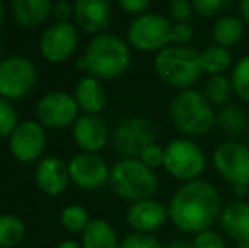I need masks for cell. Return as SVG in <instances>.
<instances>
[{"instance_id": "cell-1", "label": "cell", "mask_w": 249, "mask_h": 248, "mask_svg": "<svg viewBox=\"0 0 249 248\" xmlns=\"http://www.w3.org/2000/svg\"><path fill=\"white\" fill-rule=\"evenodd\" d=\"M222 199L205 180H192L175 192L168 204V218L183 233H202L220 218Z\"/></svg>"}, {"instance_id": "cell-2", "label": "cell", "mask_w": 249, "mask_h": 248, "mask_svg": "<svg viewBox=\"0 0 249 248\" xmlns=\"http://www.w3.org/2000/svg\"><path fill=\"white\" fill-rule=\"evenodd\" d=\"M76 66L97 80H115L131 66V50L117 34H99L76 60Z\"/></svg>"}, {"instance_id": "cell-3", "label": "cell", "mask_w": 249, "mask_h": 248, "mask_svg": "<svg viewBox=\"0 0 249 248\" xmlns=\"http://www.w3.org/2000/svg\"><path fill=\"white\" fill-rule=\"evenodd\" d=\"M154 70L166 85L187 90L203 73L200 51L188 46L170 44L156 55Z\"/></svg>"}, {"instance_id": "cell-4", "label": "cell", "mask_w": 249, "mask_h": 248, "mask_svg": "<svg viewBox=\"0 0 249 248\" xmlns=\"http://www.w3.org/2000/svg\"><path fill=\"white\" fill-rule=\"evenodd\" d=\"M112 191L132 204L151 199L158 191V177L139 158H124L115 163L108 179Z\"/></svg>"}, {"instance_id": "cell-5", "label": "cell", "mask_w": 249, "mask_h": 248, "mask_svg": "<svg viewBox=\"0 0 249 248\" xmlns=\"http://www.w3.org/2000/svg\"><path fill=\"white\" fill-rule=\"evenodd\" d=\"M175 128L188 136H203L213 128L217 117L205 95L187 89L180 92L170 106Z\"/></svg>"}, {"instance_id": "cell-6", "label": "cell", "mask_w": 249, "mask_h": 248, "mask_svg": "<svg viewBox=\"0 0 249 248\" xmlns=\"http://www.w3.org/2000/svg\"><path fill=\"white\" fill-rule=\"evenodd\" d=\"M173 24L161 14L148 12L134 17L127 27V41L139 51H158L170 46Z\"/></svg>"}, {"instance_id": "cell-7", "label": "cell", "mask_w": 249, "mask_h": 248, "mask_svg": "<svg viewBox=\"0 0 249 248\" xmlns=\"http://www.w3.org/2000/svg\"><path fill=\"white\" fill-rule=\"evenodd\" d=\"M37 83V68L33 60L14 55L0 61V97L17 100L27 97Z\"/></svg>"}, {"instance_id": "cell-8", "label": "cell", "mask_w": 249, "mask_h": 248, "mask_svg": "<svg viewBox=\"0 0 249 248\" xmlns=\"http://www.w3.org/2000/svg\"><path fill=\"white\" fill-rule=\"evenodd\" d=\"M163 165L175 179L192 182L205 170V155L192 139H173L164 148Z\"/></svg>"}, {"instance_id": "cell-9", "label": "cell", "mask_w": 249, "mask_h": 248, "mask_svg": "<svg viewBox=\"0 0 249 248\" xmlns=\"http://www.w3.org/2000/svg\"><path fill=\"white\" fill-rule=\"evenodd\" d=\"M78 104L75 95L61 90H54L43 95L36 104L37 123L43 128L63 129L73 126L78 119Z\"/></svg>"}, {"instance_id": "cell-10", "label": "cell", "mask_w": 249, "mask_h": 248, "mask_svg": "<svg viewBox=\"0 0 249 248\" xmlns=\"http://www.w3.org/2000/svg\"><path fill=\"white\" fill-rule=\"evenodd\" d=\"M156 129L151 121L144 117H129L124 119L114 131V148L125 158L141 156L148 146L154 145Z\"/></svg>"}, {"instance_id": "cell-11", "label": "cell", "mask_w": 249, "mask_h": 248, "mask_svg": "<svg viewBox=\"0 0 249 248\" xmlns=\"http://www.w3.org/2000/svg\"><path fill=\"white\" fill-rule=\"evenodd\" d=\"M213 167L232 187H249V148L224 141L213 152Z\"/></svg>"}, {"instance_id": "cell-12", "label": "cell", "mask_w": 249, "mask_h": 248, "mask_svg": "<svg viewBox=\"0 0 249 248\" xmlns=\"http://www.w3.org/2000/svg\"><path fill=\"white\" fill-rule=\"evenodd\" d=\"M78 48V31L73 22H53L39 39V51L44 60L63 63Z\"/></svg>"}, {"instance_id": "cell-13", "label": "cell", "mask_w": 249, "mask_h": 248, "mask_svg": "<svg viewBox=\"0 0 249 248\" xmlns=\"http://www.w3.org/2000/svg\"><path fill=\"white\" fill-rule=\"evenodd\" d=\"M10 153L22 163H33L46 150V133L37 121L19 123L9 139Z\"/></svg>"}, {"instance_id": "cell-14", "label": "cell", "mask_w": 249, "mask_h": 248, "mask_svg": "<svg viewBox=\"0 0 249 248\" xmlns=\"http://www.w3.org/2000/svg\"><path fill=\"white\" fill-rule=\"evenodd\" d=\"M70 179L75 186L95 191L108 182L110 170H108L105 160L97 153H78L68 162Z\"/></svg>"}, {"instance_id": "cell-15", "label": "cell", "mask_w": 249, "mask_h": 248, "mask_svg": "<svg viewBox=\"0 0 249 248\" xmlns=\"http://www.w3.org/2000/svg\"><path fill=\"white\" fill-rule=\"evenodd\" d=\"M73 20L78 29L89 34H104L112 22V5L107 0H76Z\"/></svg>"}, {"instance_id": "cell-16", "label": "cell", "mask_w": 249, "mask_h": 248, "mask_svg": "<svg viewBox=\"0 0 249 248\" xmlns=\"http://www.w3.org/2000/svg\"><path fill=\"white\" fill-rule=\"evenodd\" d=\"M166 218L168 209L154 199L134 202L125 214L129 226L136 233H142V235H151L158 228H161L166 223Z\"/></svg>"}, {"instance_id": "cell-17", "label": "cell", "mask_w": 249, "mask_h": 248, "mask_svg": "<svg viewBox=\"0 0 249 248\" xmlns=\"http://www.w3.org/2000/svg\"><path fill=\"white\" fill-rule=\"evenodd\" d=\"M68 163H65L58 156H48L37 163L36 169V184L41 192L46 195L56 197L63 194L70 184Z\"/></svg>"}, {"instance_id": "cell-18", "label": "cell", "mask_w": 249, "mask_h": 248, "mask_svg": "<svg viewBox=\"0 0 249 248\" xmlns=\"http://www.w3.org/2000/svg\"><path fill=\"white\" fill-rule=\"evenodd\" d=\"M73 139L85 153H97L108 141V129L99 116L83 114L73 124Z\"/></svg>"}, {"instance_id": "cell-19", "label": "cell", "mask_w": 249, "mask_h": 248, "mask_svg": "<svg viewBox=\"0 0 249 248\" xmlns=\"http://www.w3.org/2000/svg\"><path fill=\"white\" fill-rule=\"evenodd\" d=\"M12 17L24 29H34L43 26L53 14L50 0H14L10 3Z\"/></svg>"}, {"instance_id": "cell-20", "label": "cell", "mask_w": 249, "mask_h": 248, "mask_svg": "<svg viewBox=\"0 0 249 248\" xmlns=\"http://www.w3.org/2000/svg\"><path fill=\"white\" fill-rule=\"evenodd\" d=\"M220 226L236 242L249 240V204L236 201L227 204L220 212Z\"/></svg>"}, {"instance_id": "cell-21", "label": "cell", "mask_w": 249, "mask_h": 248, "mask_svg": "<svg viewBox=\"0 0 249 248\" xmlns=\"http://www.w3.org/2000/svg\"><path fill=\"white\" fill-rule=\"evenodd\" d=\"M75 99L80 111H83L89 116H99L107 102V95H105L100 80L93 76H85L76 83Z\"/></svg>"}, {"instance_id": "cell-22", "label": "cell", "mask_w": 249, "mask_h": 248, "mask_svg": "<svg viewBox=\"0 0 249 248\" xmlns=\"http://www.w3.org/2000/svg\"><path fill=\"white\" fill-rule=\"evenodd\" d=\"M119 245L117 233L105 219H92L82 235L83 248H119Z\"/></svg>"}, {"instance_id": "cell-23", "label": "cell", "mask_w": 249, "mask_h": 248, "mask_svg": "<svg viewBox=\"0 0 249 248\" xmlns=\"http://www.w3.org/2000/svg\"><path fill=\"white\" fill-rule=\"evenodd\" d=\"M217 46L231 48L237 44L244 36V20L236 16H222L215 20L212 29Z\"/></svg>"}, {"instance_id": "cell-24", "label": "cell", "mask_w": 249, "mask_h": 248, "mask_svg": "<svg viewBox=\"0 0 249 248\" xmlns=\"http://www.w3.org/2000/svg\"><path fill=\"white\" fill-rule=\"evenodd\" d=\"M200 61H202L203 72L210 73L212 76L224 75V72L231 68L232 65V57L229 50L222 46H210L200 53Z\"/></svg>"}, {"instance_id": "cell-25", "label": "cell", "mask_w": 249, "mask_h": 248, "mask_svg": "<svg viewBox=\"0 0 249 248\" xmlns=\"http://www.w3.org/2000/svg\"><path fill=\"white\" fill-rule=\"evenodd\" d=\"M24 236H26V225L19 216H0V248H14L20 245Z\"/></svg>"}, {"instance_id": "cell-26", "label": "cell", "mask_w": 249, "mask_h": 248, "mask_svg": "<svg viewBox=\"0 0 249 248\" xmlns=\"http://www.w3.org/2000/svg\"><path fill=\"white\" fill-rule=\"evenodd\" d=\"M217 124L226 134L239 136L248 128V114L239 106H227L217 116Z\"/></svg>"}, {"instance_id": "cell-27", "label": "cell", "mask_w": 249, "mask_h": 248, "mask_svg": "<svg viewBox=\"0 0 249 248\" xmlns=\"http://www.w3.org/2000/svg\"><path fill=\"white\" fill-rule=\"evenodd\" d=\"M90 221L92 219L89 216V211L83 206L70 204L61 211V225L70 233H82L83 235Z\"/></svg>"}, {"instance_id": "cell-28", "label": "cell", "mask_w": 249, "mask_h": 248, "mask_svg": "<svg viewBox=\"0 0 249 248\" xmlns=\"http://www.w3.org/2000/svg\"><path fill=\"white\" fill-rule=\"evenodd\" d=\"M234 89L232 82L227 78L226 75H215L210 76L205 83V97L207 100L217 104V106H224L227 104V100L231 99Z\"/></svg>"}, {"instance_id": "cell-29", "label": "cell", "mask_w": 249, "mask_h": 248, "mask_svg": "<svg viewBox=\"0 0 249 248\" xmlns=\"http://www.w3.org/2000/svg\"><path fill=\"white\" fill-rule=\"evenodd\" d=\"M231 82H232L234 94L241 100L249 102V57L241 58L236 63V66L232 70V76H231Z\"/></svg>"}, {"instance_id": "cell-30", "label": "cell", "mask_w": 249, "mask_h": 248, "mask_svg": "<svg viewBox=\"0 0 249 248\" xmlns=\"http://www.w3.org/2000/svg\"><path fill=\"white\" fill-rule=\"evenodd\" d=\"M17 126H19V121H17V113L14 106L10 104V100L0 97V138H5V136L10 138Z\"/></svg>"}, {"instance_id": "cell-31", "label": "cell", "mask_w": 249, "mask_h": 248, "mask_svg": "<svg viewBox=\"0 0 249 248\" xmlns=\"http://www.w3.org/2000/svg\"><path fill=\"white\" fill-rule=\"evenodd\" d=\"M192 7L197 14L203 17H213L217 14L224 12L231 7L229 0H194Z\"/></svg>"}, {"instance_id": "cell-32", "label": "cell", "mask_w": 249, "mask_h": 248, "mask_svg": "<svg viewBox=\"0 0 249 248\" xmlns=\"http://www.w3.org/2000/svg\"><path fill=\"white\" fill-rule=\"evenodd\" d=\"M119 248H164L160 243V240L153 235H142V233H132L125 236L121 242Z\"/></svg>"}, {"instance_id": "cell-33", "label": "cell", "mask_w": 249, "mask_h": 248, "mask_svg": "<svg viewBox=\"0 0 249 248\" xmlns=\"http://www.w3.org/2000/svg\"><path fill=\"white\" fill-rule=\"evenodd\" d=\"M139 160L151 170L158 169V167H161L164 163V148L154 143V145L148 146V148L141 153Z\"/></svg>"}, {"instance_id": "cell-34", "label": "cell", "mask_w": 249, "mask_h": 248, "mask_svg": "<svg viewBox=\"0 0 249 248\" xmlns=\"http://www.w3.org/2000/svg\"><path fill=\"white\" fill-rule=\"evenodd\" d=\"M192 245H194V248H226L222 236L217 231H212V229H207V231L195 235Z\"/></svg>"}, {"instance_id": "cell-35", "label": "cell", "mask_w": 249, "mask_h": 248, "mask_svg": "<svg viewBox=\"0 0 249 248\" xmlns=\"http://www.w3.org/2000/svg\"><path fill=\"white\" fill-rule=\"evenodd\" d=\"M194 36V27L188 22H177L171 27V43L175 46H185Z\"/></svg>"}, {"instance_id": "cell-36", "label": "cell", "mask_w": 249, "mask_h": 248, "mask_svg": "<svg viewBox=\"0 0 249 248\" xmlns=\"http://www.w3.org/2000/svg\"><path fill=\"white\" fill-rule=\"evenodd\" d=\"M192 3L187 0H173L170 3V16L173 17L177 22H187L192 16Z\"/></svg>"}, {"instance_id": "cell-37", "label": "cell", "mask_w": 249, "mask_h": 248, "mask_svg": "<svg viewBox=\"0 0 249 248\" xmlns=\"http://www.w3.org/2000/svg\"><path fill=\"white\" fill-rule=\"evenodd\" d=\"M119 5L127 14H131V16H134V17H139V16L148 14L151 2L149 0H121Z\"/></svg>"}, {"instance_id": "cell-38", "label": "cell", "mask_w": 249, "mask_h": 248, "mask_svg": "<svg viewBox=\"0 0 249 248\" xmlns=\"http://www.w3.org/2000/svg\"><path fill=\"white\" fill-rule=\"evenodd\" d=\"M53 16L58 22H70V17H73V3L63 2V0L53 3Z\"/></svg>"}, {"instance_id": "cell-39", "label": "cell", "mask_w": 249, "mask_h": 248, "mask_svg": "<svg viewBox=\"0 0 249 248\" xmlns=\"http://www.w3.org/2000/svg\"><path fill=\"white\" fill-rule=\"evenodd\" d=\"M239 14H241V19L246 24H249V0H243L239 3Z\"/></svg>"}, {"instance_id": "cell-40", "label": "cell", "mask_w": 249, "mask_h": 248, "mask_svg": "<svg viewBox=\"0 0 249 248\" xmlns=\"http://www.w3.org/2000/svg\"><path fill=\"white\" fill-rule=\"evenodd\" d=\"M164 248H194V245L190 242H185V240H173Z\"/></svg>"}, {"instance_id": "cell-41", "label": "cell", "mask_w": 249, "mask_h": 248, "mask_svg": "<svg viewBox=\"0 0 249 248\" xmlns=\"http://www.w3.org/2000/svg\"><path fill=\"white\" fill-rule=\"evenodd\" d=\"M58 248H83L78 242H73V240H65V242L59 243Z\"/></svg>"}, {"instance_id": "cell-42", "label": "cell", "mask_w": 249, "mask_h": 248, "mask_svg": "<svg viewBox=\"0 0 249 248\" xmlns=\"http://www.w3.org/2000/svg\"><path fill=\"white\" fill-rule=\"evenodd\" d=\"M3 20H5V3L0 0V26L3 24Z\"/></svg>"}, {"instance_id": "cell-43", "label": "cell", "mask_w": 249, "mask_h": 248, "mask_svg": "<svg viewBox=\"0 0 249 248\" xmlns=\"http://www.w3.org/2000/svg\"><path fill=\"white\" fill-rule=\"evenodd\" d=\"M237 248H249V240H243V242H237Z\"/></svg>"}, {"instance_id": "cell-44", "label": "cell", "mask_w": 249, "mask_h": 248, "mask_svg": "<svg viewBox=\"0 0 249 248\" xmlns=\"http://www.w3.org/2000/svg\"><path fill=\"white\" fill-rule=\"evenodd\" d=\"M248 145H249V134H248Z\"/></svg>"}]
</instances>
